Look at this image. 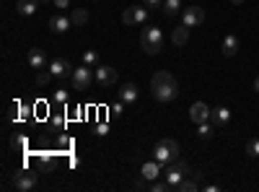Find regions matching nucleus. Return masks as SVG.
<instances>
[{"label":"nucleus","instance_id":"obj_1","mask_svg":"<svg viewBox=\"0 0 259 192\" xmlns=\"http://www.w3.org/2000/svg\"><path fill=\"white\" fill-rule=\"evenodd\" d=\"M150 94H153V99L161 101V104L174 101L179 96V81L166 70H158L153 78H150Z\"/></svg>","mask_w":259,"mask_h":192},{"label":"nucleus","instance_id":"obj_2","mask_svg":"<svg viewBox=\"0 0 259 192\" xmlns=\"http://www.w3.org/2000/svg\"><path fill=\"white\" fill-rule=\"evenodd\" d=\"M140 47L145 50V55H158L163 50V31L158 26H145L140 34Z\"/></svg>","mask_w":259,"mask_h":192},{"label":"nucleus","instance_id":"obj_3","mask_svg":"<svg viewBox=\"0 0 259 192\" xmlns=\"http://www.w3.org/2000/svg\"><path fill=\"white\" fill-rule=\"evenodd\" d=\"M179 153H182L179 143H177V140H171V138L158 140V143H156V148H153V159H156V161H161L163 166H166V164H174V161L179 159Z\"/></svg>","mask_w":259,"mask_h":192},{"label":"nucleus","instance_id":"obj_4","mask_svg":"<svg viewBox=\"0 0 259 192\" xmlns=\"http://www.w3.org/2000/svg\"><path fill=\"white\" fill-rule=\"evenodd\" d=\"M192 174V169H189V164L184 161V159H177L174 164H166L163 166V179L174 187V184H179L182 179H187Z\"/></svg>","mask_w":259,"mask_h":192},{"label":"nucleus","instance_id":"obj_5","mask_svg":"<svg viewBox=\"0 0 259 192\" xmlns=\"http://www.w3.org/2000/svg\"><path fill=\"white\" fill-rule=\"evenodd\" d=\"M70 78H73V89H75V91H89L91 83L96 81V73H94V68H89V65H80V68L73 70Z\"/></svg>","mask_w":259,"mask_h":192},{"label":"nucleus","instance_id":"obj_6","mask_svg":"<svg viewBox=\"0 0 259 192\" xmlns=\"http://www.w3.org/2000/svg\"><path fill=\"white\" fill-rule=\"evenodd\" d=\"M122 24H124V26H143V24H148V8H140V6L124 8Z\"/></svg>","mask_w":259,"mask_h":192},{"label":"nucleus","instance_id":"obj_7","mask_svg":"<svg viewBox=\"0 0 259 192\" xmlns=\"http://www.w3.org/2000/svg\"><path fill=\"white\" fill-rule=\"evenodd\" d=\"M36 182H39V174L36 172H29V169H21V172L13 177V187L18 192H31L36 187Z\"/></svg>","mask_w":259,"mask_h":192},{"label":"nucleus","instance_id":"obj_8","mask_svg":"<svg viewBox=\"0 0 259 192\" xmlns=\"http://www.w3.org/2000/svg\"><path fill=\"white\" fill-rule=\"evenodd\" d=\"M202 21H205V11H202L200 6H189V8H184V11H182V24H184L187 29L200 26Z\"/></svg>","mask_w":259,"mask_h":192},{"label":"nucleus","instance_id":"obj_9","mask_svg":"<svg viewBox=\"0 0 259 192\" xmlns=\"http://www.w3.org/2000/svg\"><path fill=\"white\" fill-rule=\"evenodd\" d=\"M47 70L55 75V78H68V75H73V65H70V60H65V57H55L50 65H47Z\"/></svg>","mask_w":259,"mask_h":192},{"label":"nucleus","instance_id":"obj_10","mask_svg":"<svg viewBox=\"0 0 259 192\" xmlns=\"http://www.w3.org/2000/svg\"><path fill=\"white\" fill-rule=\"evenodd\" d=\"M96 83L101 89H112L114 83H117V70L109 68V65H99L96 68Z\"/></svg>","mask_w":259,"mask_h":192},{"label":"nucleus","instance_id":"obj_11","mask_svg":"<svg viewBox=\"0 0 259 192\" xmlns=\"http://www.w3.org/2000/svg\"><path fill=\"white\" fill-rule=\"evenodd\" d=\"M210 114H212V109L205 104V101H194L192 106H189V120L192 122H210Z\"/></svg>","mask_w":259,"mask_h":192},{"label":"nucleus","instance_id":"obj_12","mask_svg":"<svg viewBox=\"0 0 259 192\" xmlns=\"http://www.w3.org/2000/svg\"><path fill=\"white\" fill-rule=\"evenodd\" d=\"M140 177L143 179H148V182H153V179H158V177H163V164L161 161H145L143 166H140Z\"/></svg>","mask_w":259,"mask_h":192},{"label":"nucleus","instance_id":"obj_13","mask_svg":"<svg viewBox=\"0 0 259 192\" xmlns=\"http://www.w3.org/2000/svg\"><path fill=\"white\" fill-rule=\"evenodd\" d=\"M26 62H29V68H34V70H45V68L50 65V62H47V55H45V50H39V47L29 50Z\"/></svg>","mask_w":259,"mask_h":192},{"label":"nucleus","instance_id":"obj_14","mask_svg":"<svg viewBox=\"0 0 259 192\" xmlns=\"http://www.w3.org/2000/svg\"><path fill=\"white\" fill-rule=\"evenodd\" d=\"M210 122L215 125V130H221V127H226L231 122V109L228 106H215L212 114H210Z\"/></svg>","mask_w":259,"mask_h":192},{"label":"nucleus","instance_id":"obj_15","mask_svg":"<svg viewBox=\"0 0 259 192\" xmlns=\"http://www.w3.org/2000/svg\"><path fill=\"white\" fill-rule=\"evenodd\" d=\"M39 6H41V0H16V13L29 18V16H36Z\"/></svg>","mask_w":259,"mask_h":192},{"label":"nucleus","instance_id":"obj_16","mask_svg":"<svg viewBox=\"0 0 259 192\" xmlns=\"http://www.w3.org/2000/svg\"><path fill=\"white\" fill-rule=\"evenodd\" d=\"M73 26V21L68 18V16H62V13H55L52 18H50V29L55 31V34H65Z\"/></svg>","mask_w":259,"mask_h":192},{"label":"nucleus","instance_id":"obj_17","mask_svg":"<svg viewBox=\"0 0 259 192\" xmlns=\"http://www.w3.org/2000/svg\"><path fill=\"white\" fill-rule=\"evenodd\" d=\"M221 52H223V57H233L236 52H239V36H236V34H226L223 45H221Z\"/></svg>","mask_w":259,"mask_h":192},{"label":"nucleus","instance_id":"obj_18","mask_svg":"<svg viewBox=\"0 0 259 192\" xmlns=\"http://www.w3.org/2000/svg\"><path fill=\"white\" fill-rule=\"evenodd\" d=\"M138 86L135 83H122V89H119V99L124 101V104H135L138 101Z\"/></svg>","mask_w":259,"mask_h":192},{"label":"nucleus","instance_id":"obj_19","mask_svg":"<svg viewBox=\"0 0 259 192\" xmlns=\"http://www.w3.org/2000/svg\"><path fill=\"white\" fill-rule=\"evenodd\" d=\"M171 42H174V45L177 47H182V45H187V42H189V29L182 24L179 29H174V34H171Z\"/></svg>","mask_w":259,"mask_h":192},{"label":"nucleus","instance_id":"obj_20","mask_svg":"<svg viewBox=\"0 0 259 192\" xmlns=\"http://www.w3.org/2000/svg\"><path fill=\"white\" fill-rule=\"evenodd\" d=\"M200 182L197 179H182L179 184H174V192H197Z\"/></svg>","mask_w":259,"mask_h":192},{"label":"nucleus","instance_id":"obj_21","mask_svg":"<svg viewBox=\"0 0 259 192\" xmlns=\"http://www.w3.org/2000/svg\"><path fill=\"white\" fill-rule=\"evenodd\" d=\"M161 8H163V13H166L168 18H174V16L182 11V0H163Z\"/></svg>","mask_w":259,"mask_h":192},{"label":"nucleus","instance_id":"obj_22","mask_svg":"<svg viewBox=\"0 0 259 192\" xmlns=\"http://www.w3.org/2000/svg\"><path fill=\"white\" fill-rule=\"evenodd\" d=\"M70 21H73V26H83L85 21H89V11L85 8H73L70 11Z\"/></svg>","mask_w":259,"mask_h":192},{"label":"nucleus","instance_id":"obj_23","mask_svg":"<svg viewBox=\"0 0 259 192\" xmlns=\"http://www.w3.org/2000/svg\"><path fill=\"white\" fill-rule=\"evenodd\" d=\"M197 135L205 138V140L212 138V135H215V125H212V122H200V125H197Z\"/></svg>","mask_w":259,"mask_h":192},{"label":"nucleus","instance_id":"obj_24","mask_svg":"<svg viewBox=\"0 0 259 192\" xmlns=\"http://www.w3.org/2000/svg\"><path fill=\"white\" fill-rule=\"evenodd\" d=\"M11 145L16 148V151H26V148H29V140H26L24 135H13V138H11Z\"/></svg>","mask_w":259,"mask_h":192},{"label":"nucleus","instance_id":"obj_25","mask_svg":"<svg viewBox=\"0 0 259 192\" xmlns=\"http://www.w3.org/2000/svg\"><path fill=\"white\" fill-rule=\"evenodd\" d=\"M96 62H99V55H96L94 50H85V52H83V65H89V68H94Z\"/></svg>","mask_w":259,"mask_h":192},{"label":"nucleus","instance_id":"obj_26","mask_svg":"<svg viewBox=\"0 0 259 192\" xmlns=\"http://www.w3.org/2000/svg\"><path fill=\"white\" fill-rule=\"evenodd\" d=\"M246 153H249L251 159H256V156H259V138H251V140L246 143Z\"/></svg>","mask_w":259,"mask_h":192},{"label":"nucleus","instance_id":"obj_27","mask_svg":"<svg viewBox=\"0 0 259 192\" xmlns=\"http://www.w3.org/2000/svg\"><path fill=\"white\" fill-rule=\"evenodd\" d=\"M50 78H55L50 70H47V73H45V70H36V83H39V86H47Z\"/></svg>","mask_w":259,"mask_h":192},{"label":"nucleus","instance_id":"obj_28","mask_svg":"<svg viewBox=\"0 0 259 192\" xmlns=\"http://www.w3.org/2000/svg\"><path fill=\"white\" fill-rule=\"evenodd\" d=\"M52 6L57 8V13H62V11L70 8V0H52Z\"/></svg>","mask_w":259,"mask_h":192},{"label":"nucleus","instance_id":"obj_29","mask_svg":"<svg viewBox=\"0 0 259 192\" xmlns=\"http://www.w3.org/2000/svg\"><path fill=\"white\" fill-rule=\"evenodd\" d=\"M143 6H145V8H161L163 0H143Z\"/></svg>","mask_w":259,"mask_h":192},{"label":"nucleus","instance_id":"obj_30","mask_svg":"<svg viewBox=\"0 0 259 192\" xmlns=\"http://www.w3.org/2000/svg\"><path fill=\"white\" fill-rule=\"evenodd\" d=\"M55 101H60V104H62V101H68V91H62V89L55 91Z\"/></svg>","mask_w":259,"mask_h":192},{"label":"nucleus","instance_id":"obj_31","mask_svg":"<svg viewBox=\"0 0 259 192\" xmlns=\"http://www.w3.org/2000/svg\"><path fill=\"white\" fill-rule=\"evenodd\" d=\"M254 91H256V94H259V75H256V78H254Z\"/></svg>","mask_w":259,"mask_h":192},{"label":"nucleus","instance_id":"obj_32","mask_svg":"<svg viewBox=\"0 0 259 192\" xmlns=\"http://www.w3.org/2000/svg\"><path fill=\"white\" fill-rule=\"evenodd\" d=\"M244 3V0H231V6H241Z\"/></svg>","mask_w":259,"mask_h":192},{"label":"nucleus","instance_id":"obj_33","mask_svg":"<svg viewBox=\"0 0 259 192\" xmlns=\"http://www.w3.org/2000/svg\"><path fill=\"white\" fill-rule=\"evenodd\" d=\"M41 3H50V0H41Z\"/></svg>","mask_w":259,"mask_h":192},{"label":"nucleus","instance_id":"obj_34","mask_svg":"<svg viewBox=\"0 0 259 192\" xmlns=\"http://www.w3.org/2000/svg\"><path fill=\"white\" fill-rule=\"evenodd\" d=\"M94 3H96V0H94Z\"/></svg>","mask_w":259,"mask_h":192}]
</instances>
